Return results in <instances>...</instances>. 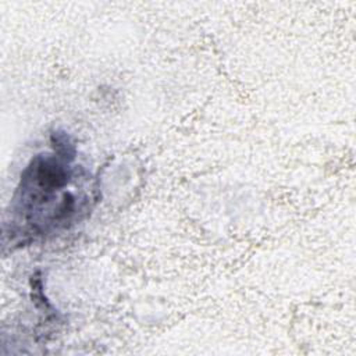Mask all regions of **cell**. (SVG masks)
Instances as JSON below:
<instances>
[{
    "label": "cell",
    "instance_id": "cell-1",
    "mask_svg": "<svg viewBox=\"0 0 356 356\" xmlns=\"http://www.w3.org/2000/svg\"><path fill=\"white\" fill-rule=\"evenodd\" d=\"M51 152L24 168L4 221V246H25L67 231L92 207L89 172L76 165V149L64 132L51 134Z\"/></svg>",
    "mask_w": 356,
    "mask_h": 356
}]
</instances>
